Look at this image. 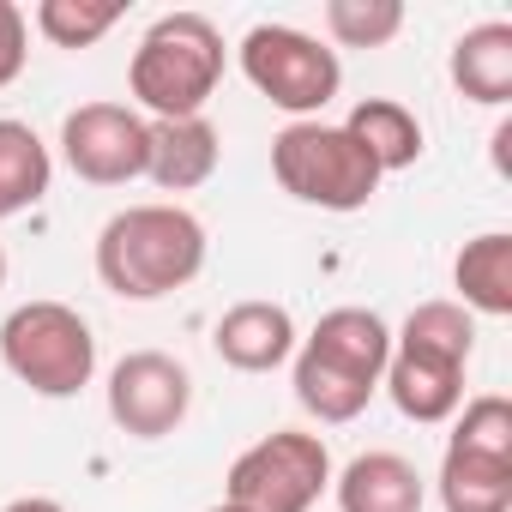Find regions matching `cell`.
<instances>
[{
	"label": "cell",
	"mask_w": 512,
	"mask_h": 512,
	"mask_svg": "<svg viewBox=\"0 0 512 512\" xmlns=\"http://www.w3.org/2000/svg\"><path fill=\"white\" fill-rule=\"evenodd\" d=\"M205 223L187 205H127L97 229V278L121 302H157L205 272Z\"/></svg>",
	"instance_id": "1"
},
{
	"label": "cell",
	"mask_w": 512,
	"mask_h": 512,
	"mask_svg": "<svg viewBox=\"0 0 512 512\" xmlns=\"http://www.w3.org/2000/svg\"><path fill=\"white\" fill-rule=\"evenodd\" d=\"M290 380H296V404L320 422H356L368 410V398L386 380L392 362V326L374 308H332L320 314V326L296 344L290 356Z\"/></svg>",
	"instance_id": "2"
},
{
	"label": "cell",
	"mask_w": 512,
	"mask_h": 512,
	"mask_svg": "<svg viewBox=\"0 0 512 512\" xmlns=\"http://www.w3.org/2000/svg\"><path fill=\"white\" fill-rule=\"evenodd\" d=\"M476 350V320L458 302H422L410 308L404 332L392 338V362H386V392L398 404V416L434 428L452 422L464 404V368Z\"/></svg>",
	"instance_id": "3"
},
{
	"label": "cell",
	"mask_w": 512,
	"mask_h": 512,
	"mask_svg": "<svg viewBox=\"0 0 512 512\" xmlns=\"http://www.w3.org/2000/svg\"><path fill=\"white\" fill-rule=\"evenodd\" d=\"M223 85V31L205 13H163L127 67V91L151 121H193Z\"/></svg>",
	"instance_id": "4"
},
{
	"label": "cell",
	"mask_w": 512,
	"mask_h": 512,
	"mask_svg": "<svg viewBox=\"0 0 512 512\" xmlns=\"http://www.w3.org/2000/svg\"><path fill=\"white\" fill-rule=\"evenodd\" d=\"M0 362L37 398H79L97 374L91 320L67 302H25L0 320Z\"/></svg>",
	"instance_id": "5"
},
{
	"label": "cell",
	"mask_w": 512,
	"mask_h": 512,
	"mask_svg": "<svg viewBox=\"0 0 512 512\" xmlns=\"http://www.w3.org/2000/svg\"><path fill=\"white\" fill-rule=\"evenodd\" d=\"M272 175L290 199L320 211H362L380 193V163L326 121H290L272 139Z\"/></svg>",
	"instance_id": "6"
},
{
	"label": "cell",
	"mask_w": 512,
	"mask_h": 512,
	"mask_svg": "<svg viewBox=\"0 0 512 512\" xmlns=\"http://www.w3.org/2000/svg\"><path fill=\"white\" fill-rule=\"evenodd\" d=\"M326 488H332V452L320 434L302 428L253 440L223 476V500L241 512H308Z\"/></svg>",
	"instance_id": "7"
},
{
	"label": "cell",
	"mask_w": 512,
	"mask_h": 512,
	"mask_svg": "<svg viewBox=\"0 0 512 512\" xmlns=\"http://www.w3.org/2000/svg\"><path fill=\"white\" fill-rule=\"evenodd\" d=\"M241 73L272 109H284L296 121H320V109L344 85L338 55L296 25H253L241 37Z\"/></svg>",
	"instance_id": "8"
},
{
	"label": "cell",
	"mask_w": 512,
	"mask_h": 512,
	"mask_svg": "<svg viewBox=\"0 0 512 512\" xmlns=\"http://www.w3.org/2000/svg\"><path fill=\"white\" fill-rule=\"evenodd\" d=\"M61 157L91 187H127L151 163V121L127 103H79L61 121Z\"/></svg>",
	"instance_id": "9"
},
{
	"label": "cell",
	"mask_w": 512,
	"mask_h": 512,
	"mask_svg": "<svg viewBox=\"0 0 512 512\" xmlns=\"http://www.w3.org/2000/svg\"><path fill=\"white\" fill-rule=\"evenodd\" d=\"M193 410V374L163 350H133L109 368V416L133 440H163Z\"/></svg>",
	"instance_id": "10"
},
{
	"label": "cell",
	"mask_w": 512,
	"mask_h": 512,
	"mask_svg": "<svg viewBox=\"0 0 512 512\" xmlns=\"http://www.w3.org/2000/svg\"><path fill=\"white\" fill-rule=\"evenodd\" d=\"M296 320L284 302H235L217 326H211V350L223 356V368L235 374H272L296 356Z\"/></svg>",
	"instance_id": "11"
},
{
	"label": "cell",
	"mask_w": 512,
	"mask_h": 512,
	"mask_svg": "<svg viewBox=\"0 0 512 512\" xmlns=\"http://www.w3.org/2000/svg\"><path fill=\"white\" fill-rule=\"evenodd\" d=\"M332 488H338V512H422L428 506L422 470L410 458H398V452L350 458Z\"/></svg>",
	"instance_id": "12"
},
{
	"label": "cell",
	"mask_w": 512,
	"mask_h": 512,
	"mask_svg": "<svg viewBox=\"0 0 512 512\" xmlns=\"http://www.w3.org/2000/svg\"><path fill=\"white\" fill-rule=\"evenodd\" d=\"M217 157H223V139L205 115L193 121H151V163L145 175L163 187V193H193L217 175Z\"/></svg>",
	"instance_id": "13"
},
{
	"label": "cell",
	"mask_w": 512,
	"mask_h": 512,
	"mask_svg": "<svg viewBox=\"0 0 512 512\" xmlns=\"http://www.w3.org/2000/svg\"><path fill=\"white\" fill-rule=\"evenodd\" d=\"M452 85H458V97H470L482 109L512 103V25L506 19L470 25L452 43Z\"/></svg>",
	"instance_id": "14"
},
{
	"label": "cell",
	"mask_w": 512,
	"mask_h": 512,
	"mask_svg": "<svg viewBox=\"0 0 512 512\" xmlns=\"http://www.w3.org/2000/svg\"><path fill=\"white\" fill-rule=\"evenodd\" d=\"M452 284H458V308L464 314L506 320L512 314V235L488 229V235L464 241V253L452 260Z\"/></svg>",
	"instance_id": "15"
},
{
	"label": "cell",
	"mask_w": 512,
	"mask_h": 512,
	"mask_svg": "<svg viewBox=\"0 0 512 512\" xmlns=\"http://www.w3.org/2000/svg\"><path fill=\"white\" fill-rule=\"evenodd\" d=\"M49 181H55V157L37 139V127L0 115V223L31 211V205H43Z\"/></svg>",
	"instance_id": "16"
},
{
	"label": "cell",
	"mask_w": 512,
	"mask_h": 512,
	"mask_svg": "<svg viewBox=\"0 0 512 512\" xmlns=\"http://www.w3.org/2000/svg\"><path fill=\"white\" fill-rule=\"evenodd\" d=\"M344 133L380 163V175L410 169V163L422 157V121H416V109H404L398 97H362V103L350 109Z\"/></svg>",
	"instance_id": "17"
},
{
	"label": "cell",
	"mask_w": 512,
	"mask_h": 512,
	"mask_svg": "<svg viewBox=\"0 0 512 512\" xmlns=\"http://www.w3.org/2000/svg\"><path fill=\"white\" fill-rule=\"evenodd\" d=\"M440 506L446 512H512V458H482V452L446 446Z\"/></svg>",
	"instance_id": "18"
},
{
	"label": "cell",
	"mask_w": 512,
	"mask_h": 512,
	"mask_svg": "<svg viewBox=\"0 0 512 512\" xmlns=\"http://www.w3.org/2000/svg\"><path fill=\"white\" fill-rule=\"evenodd\" d=\"M115 25H121V7H115V0H43V7H37V31H43L55 49H91V43H103Z\"/></svg>",
	"instance_id": "19"
},
{
	"label": "cell",
	"mask_w": 512,
	"mask_h": 512,
	"mask_svg": "<svg viewBox=\"0 0 512 512\" xmlns=\"http://www.w3.org/2000/svg\"><path fill=\"white\" fill-rule=\"evenodd\" d=\"M326 31L338 49H386L404 31L398 0H326Z\"/></svg>",
	"instance_id": "20"
},
{
	"label": "cell",
	"mask_w": 512,
	"mask_h": 512,
	"mask_svg": "<svg viewBox=\"0 0 512 512\" xmlns=\"http://www.w3.org/2000/svg\"><path fill=\"white\" fill-rule=\"evenodd\" d=\"M446 446H464V452H482V458H512V404L500 392L470 398L464 416L452 422V440Z\"/></svg>",
	"instance_id": "21"
},
{
	"label": "cell",
	"mask_w": 512,
	"mask_h": 512,
	"mask_svg": "<svg viewBox=\"0 0 512 512\" xmlns=\"http://www.w3.org/2000/svg\"><path fill=\"white\" fill-rule=\"evenodd\" d=\"M25 55H31V25L13 0H0V91L25 73Z\"/></svg>",
	"instance_id": "22"
},
{
	"label": "cell",
	"mask_w": 512,
	"mask_h": 512,
	"mask_svg": "<svg viewBox=\"0 0 512 512\" xmlns=\"http://www.w3.org/2000/svg\"><path fill=\"white\" fill-rule=\"evenodd\" d=\"M0 512H67L61 500H49V494H19V500H7Z\"/></svg>",
	"instance_id": "23"
},
{
	"label": "cell",
	"mask_w": 512,
	"mask_h": 512,
	"mask_svg": "<svg viewBox=\"0 0 512 512\" xmlns=\"http://www.w3.org/2000/svg\"><path fill=\"white\" fill-rule=\"evenodd\" d=\"M0 290H7V247H0Z\"/></svg>",
	"instance_id": "24"
},
{
	"label": "cell",
	"mask_w": 512,
	"mask_h": 512,
	"mask_svg": "<svg viewBox=\"0 0 512 512\" xmlns=\"http://www.w3.org/2000/svg\"><path fill=\"white\" fill-rule=\"evenodd\" d=\"M205 512H241V506H229V500H217V506H205Z\"/></svg>",
	"instance_id": "25"
}]
</instances>
